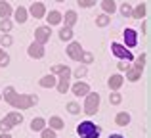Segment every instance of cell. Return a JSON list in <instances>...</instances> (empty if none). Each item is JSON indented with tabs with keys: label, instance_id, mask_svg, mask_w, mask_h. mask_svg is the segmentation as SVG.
I'll list each match as a JSON object with an SVG mask.
<instances>
[{
	"label": "cell",
	"instance_id": "29",
	"mask_svg": "<svg viewBox=\"0 0 151 138\" xmlns=\"http://www.w3.org/2000/svg\"><path fill=\"white\" fill-rule=\"evenodd\" d=\"M71 75H75V77L81 81L82 77H86V75H88V65H78L75 71H71Z\"/></svg>",
	"mask_w": 151,
	"mask_h": 138
},
{
	"label": "cell",
	"instance_id": "1",
	"mask_svg": "<svg viewBox=\"0 0 151 138\" xmlns=\"http://www.w3.org/2000/svg\"><path fill=\"white\" fill-rule=\"evenodd\" d=\"M2 98L12 105V108L17 109V111H23V109L33 108V105L38 102V96H37V94H19L14 86H6V88H4Z\"/></svg>",
	"mask_w": 151,
	"mask_h": 138
},
{
	"label": "cell",
	"instance_id": "7",
	"mask_svg": "<svg viewBox=\"0 0 151 138\" xmlns=\"http://www.w3.org/2000/svg\"><path fill=\"white\" fill-rule=\"evenodd\" d=\"M82 52H84V50H82V44H81V42H77V40H71L69 42V46H67V56H69L73 61H78V60H81V54Z\"/></svg>",
	"mask_w": 151,
	"mask_h": 138
},
{
	"label": "cell",
	"instance_id": "11",
	"mask_svg": "<svg viewBox=\"0 0 151 138\" xmlns=\"http://www.w3.org/2000/svg\"><path fill=\"white\" fill-rule=\"evenodd\" d=\"M27 12H29L31 17H35V19H42V17L46 15V6H44L42 2H33V4H31V8H29Z\"/></svg>",
	"mask_w": 151,
	"mask_h": 138
},
{
	"label": "cell",
	"instance_id": "21",
	"mask_svg": "<svg viewBox=\"0 0 151 138\" xmlns=\"http://www.w3.org/2000/svg\"><path fill=\"white\" fill-rule=\"evenodd\" d=\"M12 14H14V10H12L10 2H6V0H0V17H2V19H10Z\"/></svg>",
	"mask_w": 151,
	"mask_h": 138
},
{
	"label": "cell",
	"instance_id": "46",
	"mask_svg": "<svg viewBox=\"0 0 151 138\" xmlns=\"http://www.w3.org/2000/svg\"><path fill=\"white\" fill-rule=\"evenodd\" d=\"M0 102H2V92H0Z\"/></svg>",
	"mask_w": 151,
	"mask_h": 138
},
{
	"label": "cell",
	"instance_id": "12",
	"mask_svg": "<svg viewBox=\"0 0 151 138\" xmlns=\"http://www.w3.org/2000/svg\"><path fill=\"white\" fill-rule=\"evenodd\" d=\"M77 21H78V15H77V12H75V10H67L65 14H61V23H65L63 27L73 29V27L77 25Z\"/></svg>",
	"mask_w": 151,
	"mask_h": 138
},
{
	"label": "cell",
	"instance_id": "6",
	"mask_svg": "<svg viewBox=\"0 0 151 138\" xmlns=\"http://www.w3.org/2000/svg\"><path fill=\"white\" fill-rule=\"evenodd\" d=\"M50 37H52V31H50L48 25H40V27L35 29V42H38V44L44 46L50 40Z\"/></svg>",
	"mask_w": 151,
	"mask_h": 138
},
{
	"label": "cell",
	"instance_id": "35",
	"mask_svg": "<svg viewBox=\"0 0 151 138\" xmlns=\"http://www.w3.org/2000/svg\"><path fill=\"white\" fill-rule=\"evenodd\" d=\"M40 138H58V134H55V131H52V129H42L40 131Z\"/></svg>",
	"mask_w": 151,
	"mask_h": 138
},
{
	"label": "cell",
	"instance_id": "26",
	"mask_svg": "<svg viewBox=\"0 0 151 138\" xmlns=\"http://www.w3.org/2000/svg\"><path fill=\"white\" fill-rule=\"evenodd\" d=\"M145 64H147V54H140V56L136 58V61H134V69H138V71H144Z\"/></svg>",
	"mask_w": 151,
	"mask_h": 138
},
{
	"label": "cell",
	"instance_id": "28",
	"mask_svg": "<svg viewBox=\"0 0 151 138\" xmlns=\"http://www.w3.org/2000/svg\"><path fill=\"white\" fill-rule=\"evenodd\" d=\"M12 27H14L12 19H0V31H2V35H10Z\"/></svg>",
	"mask_w": 151,
	"mask_h": 138
},
{
	"label": "cell",
	"instance_id": "22",
	"mask_svg": "<svg viewBox=\"0 0 151 138\" xmlns=\"http://www.w3.org/2000/svg\"><path fill=\"white\" fill-rule=\"evenodd\" d=\"M101 10H103V14L113 15L117 12V2L115 0H101Z\"/></svg>",
	"mask_w": 151,
	"mask_h": 138
},
{
	"label": "cell",
	"instance_id": "23",
	"mask_svg": "<svg viewBox=\"0 0 151 138\" xmlns=\"http://www.w3.org/2000/svg\"><path fill=\"white\" fill-rule=\"evenodd\" d=\"M42 129H46V121L42 119V117H33V121H31V131L40 132Z\"/></svg>",
	"mask_w": 151,
	"mask_h": 138
},
{
	"label": "cell",
	"instance_id": "47",
	"mask_svg": "<svg viewBox=\"0 0 151 138\" xmlns=\"http://www.w3.org/2000/svg\"><path fill=\"white\" fill-rule=\"evenodd\" d=\"M37 2H40V0H37Z\"/></svg>",
	"mask_w": 151,
	"mask_h": 138
},
{
	"label": "cell",
	"instance_id": "40",
	"mask_svg": "<svg viewBox=\"0 0 151 138\" xmlns=\"http://www.w3.org/2000/svg\"><path fill=\"white\" fill-rule=\"evenodd\" d=\"M8 65H10V56H8V54H4L2 60H0V67H8Z\"/></svg>",
	"mask_w": 151,
	"mask_h": 138
},
{
	"label": "cell",
	"instance_id": "31",
	"mask_svg": "<svg viewBox=\"0 0 151 138\" xmlns=\"http://www.w3.org/2000/svg\"><path fill=\"white\" fill-rule=\"evenodd\" d=\"M78 61H81L82 65H90V64L94 61V54H92V52H82V54H81V60H78Z\"/></svg>",
	"mask_w": 151,
	"mask_h": 138
},
{
	"label": "cell",
	"instance_id": "33",
	"mask_svg": "<svg viewBox=\"0 0 151 138\" xmlns=\"http://www.w3.org/2000/svg\"><path fill=\"white\" fill-rule=\"evenodd\" d=\"M12 44H14L12 35H2L0 37V48H6V46H12Z\"/></svg>",
	"mask_w": 151,
	"mask_h": 138
},
{
	"label": "cell",
	"instance_id": "24",
	"mask_svg": "<svg viewBox=\"0 0 151 138\" xmlns=\"http://www.w3.org/2000/svg\"><path fill=\"white\" fill-rule=\"evenodd\" d=\"M58 37H59V40H63V42L73 40V29H69V27H61L59 33H58Z\"/></svg>",
	"mask_w": 151,
	"mask_h": 138
},
{
	"label": "cell",
	"instance_id": "17",
	"mask_svg": "<svg viewBox=\"0 0 151 138\" xmlns=\"http://www.w3.org/2000/svg\"><path fill=\"white\" fill-rule=\"evenodd\" d=\"M6 121L12 125V127H17V125L23 123V113L17 111V109H15V111H10V113L6 115Z\"/></svg>",
	"mask_w": 151,
	"mask_h": 138
},
{
	"label": "cell",
	"instance_id": "8",
	"mask_svg": "<svg viewBox=\"0 0 151 138\" xmlns=\"http://www.w3.org/2000/svg\"><path fill=\"white\" fill-rule=\"evenodd\" d=\"M27 54H29V58H33V60H40V58H44L46 50L42 44H38V42H31L29 46H27Z\"/></svg>",
	"mask_w": 151,
	"mask_h": 138
},
{
	"label": "cell",
	"instance_id": "9",
	"mask_svg": "<svg viewBox=\"0 0 151 138\" xmlns=\"http://www.w3.org/2000/svg\"><path fill=\"white\" fill-rule=\"evenodd\" d=\"M69 88H71V92H73L77 98H84L86 94L90 92V85L84 82V81H77L73 86H69Z\"/></svg>",
	"mask_w": 151,
	"mask_h": 138
},
{
	"label": "cell",
	"instance_id": "4",
	"mask_svg": "<svg viewBox=\"0 0 151 138\" xmlns=\"http://www.w3.org/2000/svg\"><path fill=\"white\" fill-rule=\"evenodd\" d=\"M55 77H58V82H55L58 92L59 94H65L67 90H69V86H71V67H69V65H65V69H63L59 75H55Z\"/></svg>",
	"mask_w": 151,
	"mask_h": 138
},
{
	"label": "cell",
	"instance_id": "39",
	"mask_svg": "<svg viewBox=\"0 0 151 138\" xmlns=\"http://www.w3.org/2000/svg\"><path fill=\"white\" fill-rule=\"evenodd\" d=\"M117 67H119V71H128L130 69V64H128V61H119V64H117Z\"/></svg>",
	"mask_w": 151,
	"mask_h": 138
},
{
	"label": "cell",
	"instance_id": "45",
	"mask_svg": "<svg viewBox=\"0 0 151 138\" xmlns=\"http://www.w3.org/2000/svg\"><path fill=\"white\" fill-rule=\"evenodd\" d=\"M55 2H65V0H55Z\"/></svg>",
	"mask_w": 151,
	"mask_h": 138
},
{
	"label": "cell",
	"instance_id": "15",
	"mask_svg": "<svg viewBox=\"0 0 151 138\" xmlns=\"http://www.w3.org/2000/svg\"><path fill=\"white\" fill-rule=\"evenodd\" d=\"M46 23H48V27H55V25H59L61 23V12H58V10H50V14L46 12Z\"/></svg>",
	"mask_w": 151,
	"mask_h": 138
},
{
	"label": "cell",
	"instance_id": "30",
	"mask_svg": "<svg viewBox=\"0 0 151 138\" xmlns=\"http://www.w3.org/2000/svg\"><path fill=\"white\" fill-rule=\"evenodd\" d=\"M117 10H119V12H121V14H122V15H124V17H130V15H132V6H130V4H128V2H122V4H121V6H119V8H117Z\"/></svg>",
	"mask_w": 151,
	"mask_h": 138
},
{
	"label": "cell",
	"instance_id": "18",
	"mask_svg": "<svg viewBox=\"0 0 151 138\" xmlns=\"http://www.w3.org/2000/svg\"><path fill=\"white\" fill-rule=\"evenodd\" d=\"M55 82H58V77H55V75H52V73H48V75H44V77H40L38 85H40L42 88H54Z\"/></svg>",
	"mask_w": 151,
	"mask_h": 138
},
{
	"label": "cell",
	"instance_id": "38",
	"mask_svg": "<svg viewBox=\"0 0 151 138\" xmlns=\"http://www.w3.org/2000/svg\"><path fill=\"white\" fill-rule=\"evenodd\" d=\"M63 69H65V65H63V64H55L54 67H52V71H50V73H52V75H59Z\"/></svg>",
	"mask_w": 151,
	"mask_h": 138
},
{
	"label": "cell",
	"instance_id": "32",
	"mask_svg": "<svg viewBox=\"0 0 151 138\" xmlns=\"http://www.w3.org/2000/svg\"><path fill=\"white\" fill-rule=\"evenodd\" d=\"M67 111H69L71 115H78V113H81V104H78V102H69V104H67Z\"/></svg>",
	"mask_w": 151,
	"mask_h": 138
},
{
	"label": "cell",
	"instance_id": "19",
	"mask_svg": "<svg viewBox=\"0 0 151 138\" xmlns=\"http://www.w3.org/2000/svg\"><path fill=\"white\" fill-rule=\"evenodd\" d=\"M130 113L128 111H119L117 115H115V125H119V127H128L130 125Z\"/></svg>",
	"mask_w": 151,
	"mask_h": 138
},
{
	"label": "cell",
	"instance_id": "37",
	"mask_svg": "<svg viewBox=\"0 0 151 138\" xmlns=\"http://www.w3.org/2000/svg\"><path fill=\"white\" fill-rule=\"evenodd\" d=\"M77 4L81 8H92V6H96V0H77Z\"/></svg>",
	"mask_w": 151,
	"mask_h": 138
},
{
	"label": "cell",
	"instance_id": "43",
	"mask_svg": "<svg viewBox=\"0 0 151 138\" xmlns=\"http://www.w3.org/2000/svg\"><path fill=\"white\" fill-rule=\"evenodd\" d=\"M109 138H124V136H122V134H111Z\"/></svg>",
	"mask_w": 151,
	"mask_h": 138
},
{
	"label": "cell",
	"instance_id": "10",
	"mask_svg": "<svg viewBox=\"0 0 151 138\" xmlns=\"http://www.w3.org/2000/svg\"><path fill=\"white\" fill-rule=\"evenodd\" d=\"M122 37H124V46L126 48H134V46L138 44V31L136 29H124V33H122Z\"/></svg>",
	"mask_w": 151,
	"mask_h": 138
},
{
	"label": "cell",
	"instance_id": "16",
	"mask_svg": "<svg viewBox=\"0 0 151 138\" xmlns=\"http://www.w3.org/2000/svg\"><path fill=\"white\" fill-rule=\"evenodd\" d=\"M46 127L58 132V131H61V129L65 127V121H63L59 115H52V117H50V121H46Z\"/></svg>",
	"mask_w": 151,
	"mask_h": 138
},
{
	"label": "cell",
	"instance_id": "27",
	"mask_svg": "<svg viewBox=\"0 0 151 138\" xmlns=\"http://www.w3.org/2000/svg\"><path fill=\"white\" fill-rule=\"evenodd\" d=\"M109 23H111V15H107V14L96 15V27H107Z\"/></svg>",
	"mask_w": 151,
	"mask_h": 138
},
{
	"label": "cell",
	"instance_id": "2",
	"mask_svg": "<svg viewBox=\"0 0 151 138\" xmlns=\"http://www.w3.org/2000/svg\"><path fill=\"white\" fill-rule=\"evenodd\" d=\"M100 127L92 121H82L77 125V134L81 138H100Z\"/></svg>",
	"mask_w": 151,
	"mask_h": 138
},
{
	"label": "cell",
	"instance_id": "34",
	"mask_svg": "<svg viewBox=\"0 0 151 138\" xmlns=\"http://www.w3.org/2000/svg\"><path fill=\"white\" fill-rule=\"evenodd\" d=\"M109 102L113 105H119L122 102V94L121 92H109Z\"/></svg>",
	"mask_w": 151,
	"mask_h": 138
},
{
	"label": "cell",
	"instance_id": "5",
	"mask_svg": "<svg viewBox=\"0 0 151 138\" xmlns=\"http://www.w3.org/2000/svg\"><path fill=\"white\" fill-rule=\"evenodd\" d=\"M111 54H113L115 58H119V60H122V61H134L132 52H130L124 44H121V42H111Z\"/></svg>",
	"mask_w": 151,
	"mask_h": 138
},
{
	"label": "cell",
	"instance_id": "36",
	"mask_svg": "<svg viewBox=\"0 0 151 138\" xmlns=\"http://www.w3.org/2000/svg\"><path fill=\"white\" fill-rule=\"evenodd\" d=\"M12 129H14V127L6 121V117H2V119H0V132H10Z\"/></svg>",
	"mask_w": 151,
	"mask_h": 138
},
{
	"label": "cell",
	"instance_id": "41",
	"mask_svg": "<svg viewBox=\"0 0 151 138\" xmlns=\"http://www.w3.org/2000/svg\"><path fill=\"white\" fill-rule=\"evenodd\" d=\"M142 33L149 35V21H144V25H142Z\"/></svg>",
	"mask_w": 151,
	"mask_h": 138
},
{
	"label": "cell",
	"instance_id": "13",
	"mask_svg": "<svg viewBox=\"0 0 151 138\" xmlns=\"http://www.w3.org/2000/svg\"><path fill=\"white\" fill-rule=\"evenodd\" d=\"M122 82H124V77H122L121 73H115V75H111V77L107 79V86H109L111 92H119V88L122 86Z\"/></svg>",
	"mask_w": 151,
	"mask_h": 138
},
{
	"label": "cell",
	"instance_id": "25",
	"mask_svg": "<svg viewBox=\"0 0 151 138\" xmlns=\"http://www.w3.org/2000/svg\"><path fill=\"white\" fill-rule=\"evenodd\" d=\"M140 79H142V71H138V69H134V67H130L128 71H126V81L136 82V81H140Z\"/></svg>",
	"mask_w": 151,
	"mask_h": 138
},
{
	"label": "cell",
	"instance_id": "44",
	"mask_svg": "<svg viewBox=\"0 0 151 138\" xmlns=\"http://www.w3.org/2000/svg\"><path fill=\"white\" fill-rule=\"evenodd\" d=\"M4 54H6V52H4V48H0V60H2V56H4Z\"/></svg>",
	"mask_w": 151,
	"mask_h": 138
},
{
	"label": "cell",
	"instance_id": "42",
	"mask_svg": "<svg viewBox=\"0 0 151 138\" xmlns=\"http://www.w3.org/2000/svg\"><path fill=\"white\" fill-rule=\"evenodd\" d=\"M0 138H14L10 132H0Z\"/></svg>",
	"mask_w": 151,
	"mask_h": 138
},
{
	"label": "cell",
	"instance_id": "14",
	"mask_svg": "<svg viewBox=\"0 0 151 138\" xmlns=\"http://www.w3.org/2000/svg\"><path fill=\"white\" fill-rule=\"evenodd\" d=\"M12 15H14V21L17 23V25H23V23H27V19H29V12H27L25 6H17Z\"/></svg>",
	"mask_w": 151,
	"mask_h": 138
},
{
	"label": "cell",
	"instance_id": "3",
	"mask_svg": "<svg viewBox=\"0 0 151 138\" xmlns=\"http://www.w3.org/2000/svg\"><path fill=\"white\" fill-rule=\"evenodd\" d=\"M100 102H101V96L98 92H88L84 96V105H82V111L86 115H96L98 109H100Z\"/></svg>",
	"mask_w": 151,
	"mask_h": 138
},
{
	"label": "cell",
	"instance_id": "20",
	"mask_svg": "<svg viewBox=\"0 0 151 138\" xmlns=\"http://www.w3.org/2000/svg\"><path fill=\"white\" fill-rule=\"evenodd\" d=\"M145 14H147V4H145V2H140L136 8H132V15H130V17H134V19H144Z\"/></svg>",
	"mask_w": 151,
	"mask_h": 138
}]
</instances>
